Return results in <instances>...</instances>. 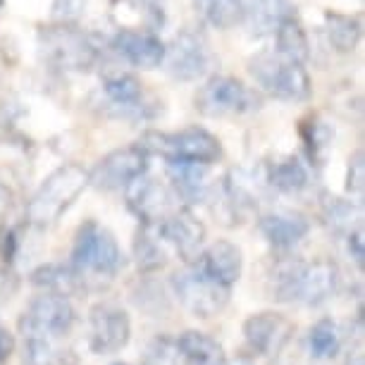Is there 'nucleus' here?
<instances>
[{"label":"nucleus","instance_id":"f257e3e1","mask_svg":"<svg viewBox=\"0 0 365 365\" xmlns=\"http://www.w3.org/2000/svg\"><path fill=\"white\" fill-rule=\"evenodd\" d=\"M339 287V270L332 260H299L289 258L272 274V299L279 303L320 306L332 299Z\"/></svg>","mask_w":365,"mask_h":365},{"label":"nucleus","instance_id":"f03ea898","mask_svg":"<svg viewBox=\"0 0 365 365\" xmlns=\"http://www.w3.org/2000/svg\"><path fill=\"white\" fill-rule=\"evenodd\" d=\"M88 187V170L77 163L60 165L43 179V184L36 189L31 201L26 203L24 220L34 230H48L58 225V220L72 208L74 201L84 194Z\"/></svg>","mask_w":365,"mask_h":365},{"label":"nucleus","instance_id":"7ed1b4c3","mask_svg":"<svg viewBox=\"0 0 365 365\" xmlns=\"http://www.w3.org/2000/svg\"><path fill=\"white\" fill-rule=\"evenodd\" d=\"M70 265L84 279H113L125 267V253L108 227L98 225L96 220H86L74 234Z\"/></svg>","mask_w":365,"mask_h":365},{"label":"nucleus","instance_id":"20e7f679","mask_svg":"<svg viewBox=\"0 0 365 365\" xmlns=\"http://www.w3.org/2000/svg\"><path fill=\"white\" fill-rule=\"evenodd\" d=\"M41 55L60 72H88L101 60V46L79 24H48L38 31Z\"/></svg>","mask_w":365,"mask_h":365},{"label":"nucleus","instance_id":"39448f33","mask_svg":"<svg viewBox=\"0 0 365 365\" xmlns=\"http://www.w3.org/2000/svg\"><path fill=\"white\" fill-rule=\"evenodd\" d=\"M139 148L148 158H163L165 163H201L215 165L222 158V143L203 127H187L182 132H146Z\"/></svg>","mask_w":365,"mask_h":365},{"label":"nucleus","instance_id":"423d86ee","mask_svg":"<svg viewBox=\"0 0 365 365\" xmlns=\"http://www.w3.org/2000/svg\"><path fill=\"white\" fill-rule=\"evenodd\" d=\"M249 74L258 88L270 98L284 103H301L313 96L311 74L306 65L294 63L277 51H263L249 60Z\"/></svg>","mask_w":365,"mask_h":365},{"label":"nucleus","instance_id":"0eeeda50","mask_svg":"<svg viewBox=\"0 0 365 365\" xmlns=\"http://www.w3.org/2000/svg\"><path fill=\"white\" fill-rule=\"evenodd\" d=\"M93 106L106 117L125 122H146L160 113V103L143 88L141 79L129 72H113L103 79Z\"/></svg>","mask_w":365,"mask_h":365},{"label":"nucleus","instance_id":"6e6552de","mask_svg":"<svg viewBox=\"0 0 365 365\" xmlns=\"http://www.w3.org/2000/svg\"><path fill=\"white\" fill-rule=\"evenodd\" d=\"M196 110L210 120H232L260 110L263 98L258 91L230 74H212L196 93Z\"/></svg>","mask_w":365,"mask_h":365},{"label":"nucleus","instance_id":"1a4fd4ad","mask_svg":"<svg viewBox=\"0 0 365 365\" xmlns=\"http://www.w3.org/2000/svg\"><path fill=\"white\" fill-rule=\"evenodd\" d=\"M74 325H77V313L70 299L51 292L34 296L19 315V332L24 334V339L60 341L72 332Z\"/></svg>","mask_w":365,"mask_h":365},{"label":"nucleus","instance_id":"9d476101","mask_svg":"<svg viewBox=\"0 0 365 365\" xmlns=\"http://www.w3.org/2000/svg\"><path fill=\"white\" fill-rule=\"evenodd\" d=\"M184 265L187 267L172 277L175 296L196 318H215V315L225 311L227 303H230L232 289L208 277L194 263H184Z\"/></svg>","mask_w":365,"mask_h":365},{"label":"nucleus","instance_id":"9b49d317","mask_svg":"<svg viewBox=\"0 0 365 365\" xmlns=\"http://www.w3.org/2000/svg\"><path fill=\"white\" fill-rule=\"evenodd\" d=\"M165 70L177 81H198L212 70L215 55L208 38L196 29H182L165 46Z\"/></svg>","mask_w":365,"mask_h":365},{"label":"nucleus","instance_id":"f8f14e48","mask_svg":"<svg viewBox=\"0 0 365 365\" xmlns=\"http://www.w3.org/2000/svg\"><path fill=\"white\" fill-rule=\"evenodd\" d=\"M148 155L139 148V143L122 146L103 155L96 168L88 172V187L98 191H122L127 189L134 179L146 175Z\"/></svg>","mask_w":365,"mask_h":365},{"label":"nucleus","instance_id":"ddd939ff","mask_svg":"<svg viewBox=\"0 0 365 365\" xmlns=\"http://www.w3.org/2000/svg\"><path fill=\"white\" fill-rule=\"evenodd\" d=\"M132 339L129 313L117 303H96L88 311V349L96 356L122 351Z\"/></svg>","mask_w":365,"mask_h":365},{"label":"nucleus","instance_id":"4468645a","mask_svg":"<svg viewBox=\"0 0 365 365\" xmlns=\"http://www.w3.org/2000/svg\"><path fill=\"white\" fill-rule=\"evenodd\" d=\"M125 191H127V208L132 210V215L141 225H160L165 217L172 215L182 205L170 184L158 182L155 177L148 175L134 179Z\"/></svg>","mask_w":365,"mask_h":365},{"label":"nucleus","instance_id":"2eb2a0df","mask_svg":"<svg viewBox=\"0 0 365 365\" xmlns=\"http://www.w3.org/2000/svg\"><path fill=\"white\" fill-rule=\"evenodd\" d=\"M110 51L136 70H155L165 58V43L158 31L141 26H120L110 38Z\"/></svg>","mask_w":365,"mask_h":365},{"label":"nucleus","instance_id":"dca6fc26","mask_svg":"<svg viewBox=\"0 0 365 365\" xmlns=\"http://www.w3.org/2000/svg\"><path fill=\"white\" fill-rule=\"evenodd\" d=\"M155 227L160 232V237L165 239V244H168V249L172 253H177L184 263H191L203 251L205 227L187 205H179L172 215H168Z\"/></svg>","mask_w":365,"mask_h":365},{"label":"nucleus","instance_id":"f3484780","mask_svg":"<svg viewBox=\"0 0 365 365\" xmlns=\"http://www.w3.org/2000/svg\"><path fill=\"white\" fill-rule=\"evenodd\" d=\"M294 322L282 313H253L244 320V339L256 356H277L292 341Z\"/></svg>","mask_w":365,"mask_h":365},{"label":"nucleus","instance_id":"a211bd4d","mask_svg":"<svg viewBox=\"0 0 365 365\" xmlns=\"http://www.w3.org/2000/svg\"><path fill=\"white\" fill-rule=\"evenodd\" d=\"M212 165L201 163H168V184L179 198V203L191 205L205 203L215 196V179L210 175Z\"/></svg>","mask_w":365,"mask_h":365},{"label":"nucleus","instance_id":"6ab92c4d","mask_svg":"<svg viewBox=\"0 0 365 365\" xmlns=\"http://www.w3.org/2000/svg\"><path fill=\"white\" fill-rule=\"evenodd\" d=\"M191 263L201 267L208 277L232 289L241 279V272H244V253L232 241L217 239L215 244L205 246Z\"/></svg>","mask_w":365,"mask_h":365},{"label":"nucleus","instance_id":"aec40b11","mask_svg":"<svg viewBox=\"0 0 365 365\" xmlns=\"http://www.w3.org/2000/svg\"><path fill=\"white\" fill-rule=\"evenodd\" d=\"M260 234L277 251H292L311 232V220L299 210H272L258 220Z\"/></svg>","mask_w":365,"mask_h":365},{"label":"nucleus","instance_id":"412c9836","mask_svg":"<svg viewBox=\"0 0 365 365\" xmlns=\"http://www.w3.org/2000/svg\"><path fill=\"white\" fill-rule=\"evenodd\" d=\"M263 182L279 194L296 196L311 184V165L303 163L299 155H284L265 165Z\"/></svg>","mask_w":365,"mask_h":365},{"label":"nucleus","instance_id":"4be33fe9","mask_svg":"<svg viewBox=\"0 0 365 365\" xmlns=\"http://www.w3.org/2000/svg\"><path fill=\"white\" fill-rule=\"evenodd\" d=\"M244 3V22L249 34L256 38L272 36L282 19L296 15L292 0H241Z\"/></svg>","mask_w":365,"mask_h":365},{"label":"nucleus","instance_id":"5701e85b","mask_svg":"<svg viewBox=\"0 0 365 365\" xmlns=\"http://www.w3.org/2000/svg\"><path fill=\"white\" fill-rule=\"evenodd\" d=\"M134 263L141 274L160 272L170 260V249L155 225H141L134 234Z\"/></svg>","mask_w":365,"mask_h":365},{"label":"nucleus","instance_id":"b1692460","mask_svg":"<svg viewBox=\"0 0 365 365\" xmlns=\"http://www.w3.org/2000/svg\"><path fill=\"white\" fill-rule=\"evenodd\" d=\"M175 344L184 365H227V354L222 344L205 332L187 329V332L177 336Z\"/></svg>","mask_w":365,"mask_h":365},{"label":"nucleus","instance_id":"393cba45","mask_svg":"<svg viewBox=\"0 0 365 365\" xmlns=\"http://www.w3.org/2000/svg\"><path fill=\"white\" fill-rule=\"evenodd\" d=\"M31 284L38 287L41 292H51V294L65 296V299H72V296H77L79 292L86 289L84 277H81L70 263L67 265L46 263L36 267V270L31 272Z\"/></svg>","mask_w":365,"mask_h":365},{"label":"nucleus","instance_id":"a878e982","mask_svg":"<svg viewBox=\"0 0 365 365\" xmlns=\"http://www.w3.org/2000/svg\"><path fill=\"white\" fill-rule=\"evenodd\" d=\"M272 36H274V43H277L274 51L279 55H284V58L294 60V63H301V65L308 63V58H311V43H308V34L296 15H289L287 19H282Z\"/></svg>","mask_w":365,"mask_h":365},{"label":"nucleus","instance_id":"bb28decb","mask_svg":"<svg viewBox=\"0 0 365 365\" xmlns=\"http://www.w3.org/2000/svg\"><path fill=\"white\" fill-rule=\"evenodd\" d=\"M325 29L327 38L336 53H354L361 43L363 22L356 15H341V12H325Z\"/></svg>","mask_w":365,"mask_h":365},{"label":"nucleus","instance_id":"cd10ccee","mask_svg":"<svg viewBox=\"0 0 365 365\" xmlns=\"http://www.w3.org/2000/svg\"><path fill=\"white\" fill-rule=\"evenodd\" d=\"M194 8L205 24L220 31L234 29L244 19V3L241 0H194Z\"/></svg>","mask_w":365,"mask_h":365},{"label":"nucleus","instance_id":"c85d7f7f","mask_svg":"<svg viewBox=\"0 0 365 365\" xmlns=\"http://www.w3.org/2000/svg\"><path fill=\"white\" fill-rule=\"evenodd\" d=\"M358 217H361V212H358L356 205L346 201V198H339L332 194H325L320 198V220L329 232L346 237V234L356 230Z\"/></svg>","mask_w":365,"mask_h":365},{"label":"nucleus","instance_id":"c756f323","mask_svg":"<svg viewBox=\"0 0 365 365\" xmlns=\"http://www.w3.org/2000/svg\"><path fill=\"white\" fill-rule=\"evenodd\" d=\"M301 141H303V153H306V163L311 165H322L325 160V153L332 143V129H329L320 117H306L299 127Z\"/></svg>","mask_w":365,"mask_h":365},{"label":"nucleus","instance_id":"7c9ffc66","mask_svg":"<svg viewBox=\"0 0 365 365\" xmlns=\"http://www.w3.org/2000/svg\"><path fill=\"white\" fill-rule=\"evenodd\" d=\"M344 346V332L332 318H322L308 332V349L313 358H332Z\"/></svg>","mask_w":365,"mask_h":365},{"label":"nucleus","instance_id":"2f4dec72","mask_svg":"<svg viewBox=\"0 0 365 365\" xmlns=\"http://www.w3.org/2000/svg\"><path fill=\"white\" fill-rule=\"evenodd\" d=\"M22 365H77L70 351L51 339H24Z\"/></svg>","mask_w":365,"mask_h":365},{"label":"nucleus","instance_id":"473e14b6","mask_svg":"<svg viewBox=\"0 0 365 365\" xmlns=\"http://www.w3.org/2000/svg\"><path fill=\"white\" fill-rule=\"evenodd\" d=\"M115 12H127L141 22V29L158 31L165 22V0H110Z\"/></svg>","mask_w":365,"mask_h":365},{"label":"nucleus","instance_id":"72a5a7b5","mask_svg":"<svg viewBox=\"0 0 365 365\" xmlns=\"http://www.w3.org/2000/svg\"><path fill=\"white\" fill-rule=\"evenodd\" d=\"M134 303L136 308L153 318H165L170 313V299L165 296V289L158 284H143L139 292H134Z\"/></svg>","mask_w":365,"mask_h":365},{"label":"nucleus","instance_id":"f704fd0d","mask_svg":"<svg viewBox=\"0 0 365 365\" xmlns=\"http://www.w3.org/2000/svg\"><path fill=\"white\" fill-rule=\"evenodd\" d=\"M143 365H184V361L179 356L175 339L158 336L148 344L146 354H143Z\"/></svg>","mask_w":365,"mask_h":365},{"label":"nucleus","instance_id":"c9c22d12","mask_svg":"<svg viewBox=\"0 0 365 365\" xmlns=\"http://www.w3.org/2000/svg\"><path fill=\"white\" fill-rule=\"evenodd\" d=\"M88 0H53L51 22L53 24H79L86 15Z\"/></svg>","mask_w":365,"mask_h":365},{"label":"nucleus","instance_id":"e433bc0d","mask_svg":"<svg viewBox=\"0 0 365 365\" xmlns=\"http://www.w3.org/2000/svg\"><path fill=\"white\" fill-rule=\"evenodd\" d=\"M363 182H365V163H363V150L349 160V175H346V191L351 196L363 194Z\"/></svg>","mask_w":365,"mask_h":365},{"label":"nucleus","instance_id":"4c0bfd02","mask_svg":"<svg viewBox=\"0 0 365 365\" xmlns=\"http://www.w3.org/2000/svg\"><path fill=\"white\" fill-rule=\"evenodd\" d=\"M15 334L10 332L8 327L3 325V320H0V365H5L12 358V354H15Z\"/></svg>","mask_w":365,"mask_h":365},{"label":"nucleus","instance_id":"58836bf2","mask_svg":"<svg viewBox=\"0 0 365 365\" xmlns=\"http://www.w3.org/2000/svg\"><path fill=\"white\" fill-rule=\"evenodd\" d=\"M346 241H349V253L354 258V263L358 267H363V234L361 230H354L351 234H346Z\"/></svg>","mask_w":365,"mask_h":365},{"label":"nucleus","instance_id":"ea45409f","mask_svg":"<svg viewBox=\"0 0 365 365\" xmlns=\"http://www.w3.org/2000/svg\"><path fill=\"white\" fill-rule=\"evenodd\" d=\"M8 282H10V274L8 272H0V303L8 301L10 294H12V289L8 287Z\"/></svg>","mask_w":365,"mask_h":365},{"label":"nucleus","instance_id":"a19ab883","mask_svg":"<svg viewBox=\"0 0 365 365\" xmlns=\"http://www.w3.org/2000/svg\"><path fill=\"white\" fill-rule=\"evenodd\" d=\"M274 365H294V363H284V361H277V363H274Z\"/></svg>","mask_w":365,"mask_h":365},{"label":"nucleus","instance_id":"79ce46f5","mask_svg":"<svg viewBox=\"0 0 365 365\" xmlns=\"http://www.w3.org/2000/svg\"><path fill=\"white\" fill-rule=\"evenodd\" d=\"M3 8H5V0H0V12H3Z\"/></svg>","mask_w":365,"mask_h":365},{"label":"nucleus","instance_id":"37998d69","mask_svg":"<svg viewBox=\"0 0 365 365\" xmlns=\"http://www.w3.org/2000/svg\"><path fill=\"white\" fill-rule=\"evenodd\" d=\"M358 365H363V363H358Z\"/></svg>","mask_w":365,"mask_h":365}]
</instances>
